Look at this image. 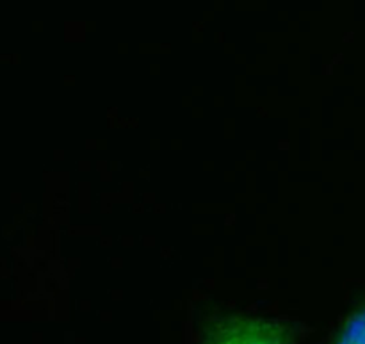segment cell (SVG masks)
<instances>
[{"label": "cell", "mask_w": 365, "mask_h": 344, "mask_svg": "<svg viewBox=\"0 0 365 344\" xmlns=\"http://www.w3.org/2000/svg\"><path fill=\"white\" fill-rule=\"evenodd\" d=\"M328 344H365V307L347 314L335 328Z\"/></svg>", "instance_id": "obj_2"}, {"label": "cell", "mask_w": 365, "mask_h": 344, "mask_svg": "<svg viewBox=\"0 0 365 344\" xmlns=\"http://www.w3.org/2000/svg\"><path fill=\"white\" fill-rule=\"evenodd\" d=\"M201 344H292V332L280 319L233 314L209 324Z\"/></svg>", "instance_id": "obj_1"}]
</instances>
